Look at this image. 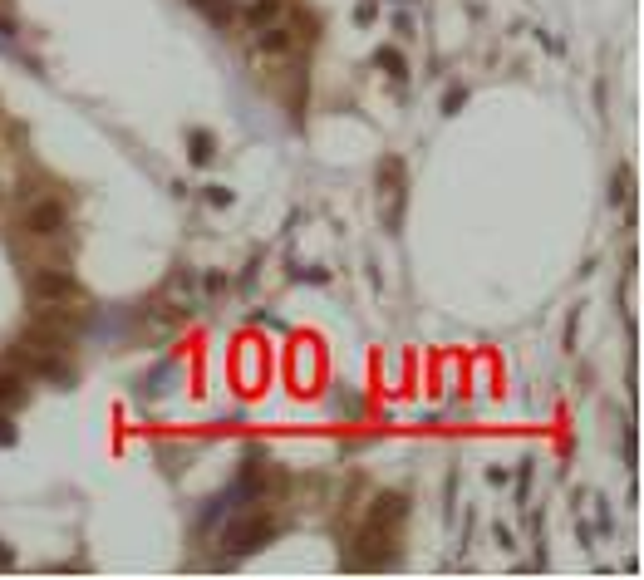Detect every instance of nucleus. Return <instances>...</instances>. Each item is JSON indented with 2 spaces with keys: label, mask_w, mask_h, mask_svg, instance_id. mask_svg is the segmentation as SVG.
<instances>
[{
  "label": "nucleus",
  "mask_w": 644,
  "mask_h": 580,
  "mask_svg": "<svg viewBox=\"0 0 644 580\" xmlns=\"http://www.w3.org/2000/svg\"><path fill=\"white\" fill-rule=\"evenodd\" d=\"M15 35V15H10V5L0 0V40H10Z\"/></svg>",
  "instance_id": "obj_8"
},
{
  "label": "nucleus",
  "mask_w": 644,
  "mask_h": 580,
  "mask_svg": "<svg viewBox=\"0 0 644 580\" xmlns=\"http://www.w3.org/2000/svg\"><path fill=\"white\" fill-rule=\"evenodd\" d=\"M300 45H305V30H300V20L291 10H276V15L246 25V50L261 64H291L300 55Z\"/></svg>",
  "instance_id": "obj_2"
},
{
  "label": "nucleus",
  "mask_w": 644,
  "mask_h": 580,
  "mask_svg": "<svg viewBox=\"0 0 644 580\" xmlns=\"http://www.w3.org/2000/svg\"><path fill=\"white\" fill-rule=\"evenodd\" d=\"M276 536V522L271 517H246V522H236L232 531H227V561H236V556H251L256 546H266Z\"/></svg>",
  "instance_id": "obj_6"
},
{
  "label": "nucleus",
  "mask_w": 644,
  "mask_h": 580,
  "mask_svg": "<svg viewBox=\"0 0 644 580\" xmlns=\"http://www.w3.org/2000/svg\"><path fill=\"white\" fill-rule=\"evenodd\" d=\"M399 522H404V497H379V507L369 512V522L359 531V551L354 566H389L394 546H399Z\"/></svg>",
  "instance_id": "obj_3"
},
{
  "label": "nucleus",
  "mask_w": 644,
  "mask_h": 580,
  "mask_svg": "<svg viewBox=\"0 0 644 580\" xmlns=\"http://www.w3.org/2000/svg\"><path fill=\"white\" fill-rule=\"evenodd\" d=\"M25 404V374L20 369H0V408Z\"/></svg>",
  "instance_id": "obj_7"
},
{
  "label": "nucleus",
  "mask_w": 644,
  "mask_h": 580,
  "mask_svg": "<svg viewBox=\"0 0 644 580\" xmlns=\"http://www.w3.org/2000/svg\"><path fill=\"white\" fill-rule=\"evenodd\" d=\"M30 295H35V310H40V325H50L59 335H69L74 325H84V315H89V300H84V290L79 281L69 276V271H35V281H30Z\"/></svg>",
  "instance_id": "obj_1"
},
{
  "label": "nucleus",
  "mask_w": 644,
  "mask_h": 580,
  "mask_svg": "<svg viewBox=\"0 0 644 580\" xmlns=\"http://www.w3.org/2000/svg\"><path fill=\"white\" fill-rule=\"evenodd\" d=\"M69 335H59L50 325H40V330H30V335H20L15 340V364L20 369H30V374H40V379H69V345H64Z\"/></svg>",
  "instance_id": "obj_4"
},
{
  "label": "nucleus",
  "mask_w": 644,
  "mask_h": 580,
  "mask_svg": "<svg viewBox=\"0 0 644 580\" xmlns=\"http://www.w3.org/2000/svg\"><path fill=\"white\" fill-rule=\"evenodd\" d=\"M30 236H40V241H55V236H64V227H69V212H64V202H55V197H40V202H30L25 207V222H20Z\"/></svg>",
  "instance_id": "obj_5"
}]
</instances>
